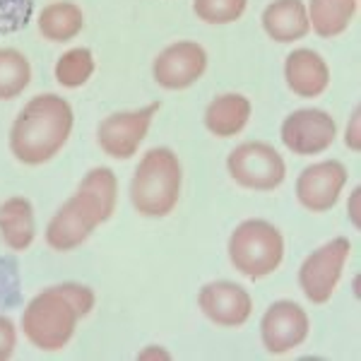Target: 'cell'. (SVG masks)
<instances>
[{"label":"cell","mask_w":361,"mask_h":361,"mask_svg":"<svg viewBox=\"0 0 361 361\" xmlns=\"http://www.w3.org/2000/svg\"><path fill=\"white\" fill-rule=\"evenodd\" d=\"M248 0H193V10L207 25H229L241 20Z\"/></svg>","instance_id":"22"},{"label":"cell","mask_w":361,"mask_h":361,"mask_svg":"<svg viewBox=\"0 0 361 361\" xmlns=\"http://www.w3.org/2000/svg\"><path fill=\"white\" fill-rule=\"evenodd\" d=\"M32 80L29 61L15 49H0V99H15Z\"/></svg>","instance_id":"20"},{"label":"cell","mask_w":361,"mask_h":361,"mask_svg":"<svg viewBox=\"0 0 361 361\" xmlns=\"http://www.w3.org/2000/svg\"><path fill=\"white\" fill-rule=\"evenodd\" d=\"M32 17V0H0V32L25 29Z\"/></svg>","instance_id":"24"},{"label":"cell","mask_w":361,"mask_h":361,"mask_svg":"<svg viewBox=\"0 0 361 361\" xmlns=\"http://www.w3.org/2000/svg\"><path fill=\"white\" fill-rule=\"evenodd\" d=\"M20 272H17V260L10 255L0 258V308H15L20 304Z\"/></svg>","instance_id":"23"},{"label":"cell","mask_w":361,"mask_h":361,"mask_svg":"<svg viewBox=\"0 0 361 361\" xmlns=\"http://www.w3.org/2000/svg\"><path fill=\"white\" fill-rule=\"evenodd\" d=\"M311 330L308 313L296 301H275L260 323L263 345L270 354H287L301 347Z\"/></svg>","instance_id":"10"},{"label":"cell","mask_w":361,"mask_h":361,"mask_svg":"<svg viewBox=\"0 0 361 361\" xmlns=\"http://www.w3.org/2000/svg\"><path fill=\"white\" fill-rule=\"evenodd\" d=\"M73 106L58 94H39L22 109L10 130V149L22 164L39 166L61 152L73 133Z\"/></svg>","instance_id":"3"},{"label":"cell","mask_w":361,"mask_h":361,"mask_svg":"<svg viewBox=\"0 0 361 361\" xmlns=\"http://www.w3.org/2000/svg\"><path fill=\"white\" fill-rule=\"evenodd\" d=\"M250 102L243 94H222L205 109V128L217 137L238 135L250 121Z\"/></svg>","instance_id":"17"},{"label":"cell","mask_w":361,"mask_h":361,"mask_svg":"<svg viewBox=\"0 0 361 361\" xmlns=\"http://www.w3.org/2000/svg\"><path fill=\"white\" fill-rule=\"evenodd\" d=\"M347 178L349 171L342 161H320L301 171L296 180V197L308 212H328L330 207H335L342 188L347 185Z\"/></svg>","instance_id":"13"},{"label":"cell","mask_w":361,"mask_h":361,"mask_svg":"<svg viewBox=\"0 0 361 361\" xmlns=\"http://www.w3.org/2000/svg\"><path fill=\"white\" fill-rule=\"evenodd\" d=\"M349 253H352V243L345 236H337L318 250H313L304 260L299 270V284L308 301L328 304L333 299L342 270H345L349 260Z\"/></svg>","instance_id":"7"},{"label":"cell","mask_w":361,"mask_h":361,"mask_svg":"<svg viewBox=\"0 0 361 361\" xmlns=\"http://www.w3.org/2000/svg\"><path fill=\"white\" fill-rule=\"evenodd\" d=\"M94 306V292L85 284L66 282L44 289L22 313L27 340L42 352H61L73 340L78 320Z\"/></svg>","instance_id":"2"},{"label":"cell","mask_w":361,"mask_h":361,"mask_svg":"<svg viewBox=\"0 0 361 361\" xmlns=\"http://www.w3.org/2000/svg\"><path fill=\"white\" fill-rule=\"evenodd\" d=\"M357 8L359 0H311L308 22L318 37L333 39L352 25Z\"/></svg>","instance_id":"18"},{"label":"cell","mask_w":361,"mask_h":361,"mask_svg":"<svg viewBox=\"0 0 361 361\" xmlns=\"http://www.w3.org/2000/svg\"><path fill=\"white\" fill-rule=\"evenodd\" d=\"M282 142L289 152L299 157L320 154L335 142L337 126L335 118L328 111L320 109H299L289 114L282 123Z\"/></svg>","instance_id":"9"},{"label":"cell","mask_w":361,"mask_h":361,"mask_svg":"<svg viewBox=\"0 0 361 361\" xmlns=\"http://www.w3.org/2000/svg\"><path fill=\"white\" fill-rule=\"evenodd\" d=\"M180 195V161L169 147H154L140 159L130 180V202L142 217H166Z\"/></svg>","instance_id":"4"},{"label":"cell","mask_w":361,"mask_h":361,"mask_svg":"<svg viewBox=\"0 0 361 361\" xmlns=\"http://www.w3.org/2000/svg\"><path fill=\"white\" fill-rule=\"evenodd\" d=\"M359 116H361V111L357 109V111L352 114V121H349V128H347V135H345V140H347V145L349 147L354 149V152H359Z\"/></svg>","instance_id":"26"},{"label":"cell","mask_w":361,"mask_h":361,"mask_svg":"<svg viewBox=\"0 0 361 361\" xmlns=\"http://www.w3.org/2000/svg\"><path fill=\"white\" fill-rule=\"evenodd\" d=\"M0 236L10 250H27L37 236L34 207L27 197H8L0 205Z\"/></svg>","instance_id":"16"},{"label":"cell","mask_w":361,"mask_h":361,"mask_svg":"<svg viewBox=\"0 0 361 361\" xmlns=\"http://www.w3.org/2000/svg\"><path fill=\"white\" fill-rule=\"evenodd\" d=\"M231 178L248 190H275L287 176L284 159L267 142H243L226 159Z\"/></svg>","instance_id":"6"},{"label":"cell","mask_w":361,"mask_h":361,"mask_svg":"<svg viewBox=\"0 0 361 361\" xmlns=\"http://www.w3.org/2000/svg\"><path fill=\"white\" fill-rule=\"evenodd\" d=\"M157 111H159V102L147 104L137 111H123L104 118L97 130L99 147L114 159H130L147 137Z\"/></svg>","instance_id":"8"},{"label":"cell","mask_w":361,"mask_h":361,"mask_svg":"<svg viewBox=\"0 0 361 361\" xmlns=\"http://www.w3.org/2000/svg\"><path fill=\"white\" fill-rule=\"evenodd\" d=\"M263 29L277 44H292L304 39L311 29L304 0H275V3H270L263 13Z\"/></svg>","instance_id":"15"},{"label":"cell","mask_w":361,"mask_h":361,"mask_svg":"<svg viewBox=\"0 0 361 361\" xmlns=\"http://www.w3.org/2000/svg\"><path fill=\"white\" fill-rule=\"evenodd\" d=\"M284 78H287L289 90H292L296 97L316 99L328 90L330 68L316 51L296 49L287 56V63H284Z\"/></svg>","instance_id":"14"},{"label":"cell","mask_w":361,"mask_h":361,"mask_svg":"<svg viewBox=\"0 0 361 361\" xmlns=\"http://www.w3.org/2000/svg\"><path fill=\"white\" fill-rule=\"evenodd\" d=\"M197 306L219 328H241L253 313V299L241 284L236 282H209L197 294Z\"/></svg>","instance_id":"11"},{"label":"cell","mask_w":361,"mask_h":361,"mask_svg":"<svg viewBox=\"0 0 361 361\" xmlns=\"http://www.w3.org/2000/svg\"><path fill=\"white\" fill-rule=\"evenodd\" d=\"M94 75V56L90 49H70L56 63L58 85L68 90H78Z\"/></svg>","instance_id":"21"},{"label":"cell","mask_w":361,"mask_h":361,"mask_svg":"<svg viewBox=\"0 0 361 361\" xmlns=\"http://www.w3.org/2000/svg\"><path fill=\"white\" fill-rule=\"evenodd\" d=\"M152 357H159V359H169L166 352H161V349H147V352L140 354V359H152Z\"/></svg>","instance_id":"27"},{"label":"cell","mask_w":361,"mask_h":361,"mask_svg":"<svg viewBox=\"0 0 361 361\" xmlns=\"http://www.w3.org/2000/svg\"><path fill=\"white\" fill-rule=\"evenodd\" d=\"M17 345V330L10 318L0 316V361L10 359Z\"/></svg>","instance_id":"25"},{"label":"cell","mask_w":361,"mask_h":361,"mask_svg":"<svg viewBox=\"0 0 361 361\" xmlns=\"http://www.w3.org/2000/svg\"><path fill=\"white\" fill-rule=\"evenodd\" d=\"M82 25H85L82 10L75 3H68V0L46 5L42 13H39V32L44 34V39L56 44L75 39L82 32Z\"/></svg>","instance_id":"19"},{"label":"cell","mask_w":361,"mask_h":361,"mask_svg":"<svg viewBox=\"0 0 361 361\" xmlns=\"http://www.w3.org/2000/svg\"><path fill=\"white\" fill-rule=\"evenodd\" d=\"M229 258L243 277H267L282 263L284 238L275 224L265 219H246L229 238Z\"/></svg>","instance_id":"5"},{"label":"cell","mask_w":361,"mask_h":361,"mask_svg":"<svg viewBox=\"0 0 361 361\" xmlns=\"http://www.w3.org/2000/svg\"><path fill=\"white\" fill-rule=\"evenodd\" d=\"M118 200V180L109 166L85 173L78 193L66 200L46 226V243L58 253H68L90 238L99 224L109 222Z\"/></svg>","instance_id":"1"},{"label":"cell","mask_w":361,"mask_h":361,"mask_svg":"<svg viewBox=\"0 0 361 361\" xmlns=\"http://www.w3.org/2000/svg\"><path fill=\"white\" fill-rule=\"evenodd\" d=\"M359 193H361V190L357 188V190H354V195H352V219H354V224H357V226H359V212H357V200H359Z\"/></svg>","instance_id":"28"},{"label":"cell","mask_w":361,"mask_h":361,"mask_svg":"<svg viewBox=\"0 0 361 361\" xmlns=\"http://www.w3.org/2000/svg\"><path fill=\"white\" fill-rule=\"evenodd\" d=\"M207 54L195 42H176L166 46L154 61V80L164 90H185L202 78Z\"/></svg>","instance_id":"12"}]
</instances>
